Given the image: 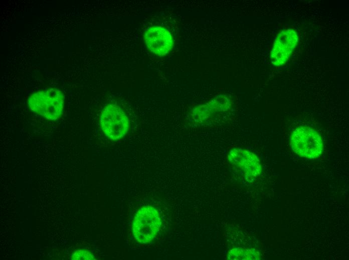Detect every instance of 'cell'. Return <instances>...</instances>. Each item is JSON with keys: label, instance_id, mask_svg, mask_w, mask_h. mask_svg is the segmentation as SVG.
<instances>
[{"label": "cell", "instance_id": "8", "mask_svg": "<svg viewBox=\"0 0 349 260\" xmlns=\"http://www.w3.org/2000/svg\"><path fill=\"white\" fill-rule=\"evenodd\" d=\"M227 258L232 260H258L261 258V256L256 250L236 248L228 252Z\"/></svg>", "mask_w": 349, "mask_h": 260}, {"label": "cell", "instance_id": "2", "mask_svg": "<svg viewBox=\"0 0 349 260\" xmlns=\"http://www.w3.org/2000/svg\"><path fill=\"white\" fill-rule=\"evenodd\" d=\"M160 226L161 220L157 210L150 206H144L134 216L132 223L133 236L139 243H148L156 237Z\"/></svg>", "mask_w": 349, "mask_h": 260}, {"label": "cell", "instance_id": "1", "mask_svg": "<svg viewBox=\"0 0 349 260\" xmlns=\"http://www.w3.org/2000/svg\"><path fill=\"white\" fill-rule=\"evenodd\" d=\"M64 104L63 92L54 88L34 92L28 100V106L33 112L51 120H57L62 116Z\"/></svg>", "mask_w": 349, "mask_h": 260}, {"label": "cell", "instance_id": "9", "mask_svg": "<svg viewBox=\"0 0 349 260\" xmlns=\"http://www.w3.org/2000/svg\"><path fill=\"white\" fill-rule=\"evenodd\" d=\"M73 260H94L93 254L85 250H76L72 255Z\"/></svg>", "mask_w": 349, "mask_h": 260}, {"label": "cell", "instance_id": "4", "mask_svg": "<svg viewBox=\"0 0 349 260\" xmlns=\"http://www.w3.org/2000/svg\"><path fill=\"white\" fill-rule=\"evenodd\" d=\"M101 128L106 136L116 140L127 132L129 121L122 108L114 104H109L102 110L100 116Z\"/></svg>", "mask_w": 349, "mask_h": 260}, {"label": "cell", "instance_id": "7", "mask_svg": "<svg viewBox=\"0 0 349 260\" xmlns=\"http://www.w3.org/2000/svg\"><path fill=\"white\" fill-rule=\"evenodd\" d=\"M144 39L148 49L159 56L168 54L174 45L170 32L166 29L159 26L150 27L146 30Z\"/></svg>", "mask_w": 349, "mask_h": 260}, {"label": "cell", "instance_id": "3", "mask_svg": "<svg viewBox=\"0 0 349 260\" xmlns=\"http://www.w3.org/2000/svg\"><path fill=\"white\" fill-rule=\"evenodd\" d=\"M290 146L295 153L310 159L319 156L323 149L322 140L319 134L307 126L298 127L292 132Z\"/></svg>", "mask_w": 349, "mask_h": 260}, {"label": "cell", "instance_id": "5", "mask_svg": "<svg viewBox=\"0 0 349 260\" xmlns=\"http://www.w3.org/2000/svg\"><path fill=\"white\" fill-rule=\"evenodd\" d=\"M298 35L293 29L281 31L276 36L271 52V60L275 66L286 63L298 42Z\"/></svg>", "mask_w": 349, "mask_h": 260}, {"label": "cell", "instance_id": "6", "mask_svg": "<svg viewBox=\"0 0 349 260\" xmlns=\"http://www.w3.org/2000/svg\"><path fill=\"white\" fill-rule=\"evenodd\" d=\"M227 159L230 164L248 178H256L261 172V166L258 157L247 150L234 148L229 152Z\"/></svg>", "mask_w": 349, "mask_h": 260}]
</instances>
